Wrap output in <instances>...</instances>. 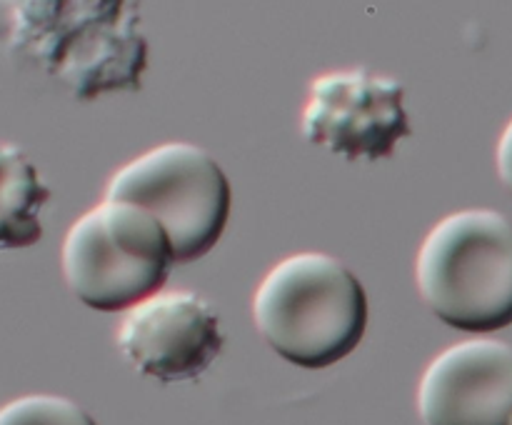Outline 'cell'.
Returning <instances> with one entry per match:
<instances>
[{"label": "cell", "mask_w": 512, "mask_h": 425, "mask_svg": "<svg viewBox=\"0 0 512 425\" xmlns=\"http://www.w3.org/2000/svg\"><path fill=\"white\" fill-rule=\"evenodd\" d=\"M105 198L148 210L163 225L175 263L208 255L233 208L228 175L195 143H163L138 155L108 180Z\"/></svg>", "instance_id": "obj_5"}, {"label": "cell", "mask_w": 512, "mask_h": 425, "mask_svg": "<svg viewBox=\"0 0 512 425\" xmlns=\"http://www.w3.org/2000/svg\"><path fill=\"white\" fill-rule=\"evenodd\" d=\"M495 165H498L500 183L512 195V120L503 128L498 140V150H495Z\"/></svg>", "instance_id": "obj_11"}, {"label": "cell", "mask_w": 512, "mask_h": 425, "mask_svg": "<svg viewBox=\"0 0 512 425\" xmlns=\"http://www.w3.org/2000/svg\"><path fill=\"white\" fill-rule=\"evenodd\" d=\"M70 293L100 313H120L163 290L175 265L163 225L145 208L105 198L63 240Z\"/></svg>", "instance_id": "obj_4"}, {"label": "cell", "mask_w": 512, "mask_h": 425, "mask_svg": "<svg viewBox=\"0 0 512 425\" xmlns=\"http://www.w3.org/2000/svg\"><path fill=\"white\" fill-rule=\"evenodd\" d=\"M425 425H512V345L455 343L435 355L418 385Z\"/></svg>", "instance_id": "obj_8"}, {"label": "cell", "mask_w": 512, "mask_h": 425, "mask_svg": "<svg viewBox=\"0 0 512 425\" xmlns=\"http://www.w3.org/2000/svg\"><path fill=\"white\" fill-rule=\"evenodd\" d=\"M225 338L220 320L193 290H158L125 310L118 328L123 358L158 383L195 380L215 363Z\"/></svg>", "instance_id": "obj_7"}, {"label": "cell", "mask_w": 512, "mask_h": 425, "mask_svg": "<svg viewBox=\"0 0 512 425\" xmlns=\"http://www.w3.org/2000/svg\"><path fill=\"white\" fill-rule=\"evenodd\" d=\"M10 43L78 98L138 90L145 38L130 0H3Z\"/></svg>", "instance_id": "obj_1"}, {"label": "cell", "mask_w": 512, "mask_h": 425, "mask_svg": "<svg viewBox=\"0 0 512 425\" xmlns=\"http://www.w3.org/2000/svg\"><path fill=\"white\" fill-rule=\"evenodd\" d=\"M253 320L280 358L323 370L360 345L368 328V295L343 260L308 250L283 258L260 280Z\"/></svg>", "instance_id": "obj_2"}, {"label": "cell", "mask_w": 512, "mask_h": 425, "mask_svg": "<svg viewBox=\"0 0 512 425\" xmlns=\"http://www.w3.org/2000/svg\"><path fill=\"white\" fill-rule=\"evenodd\" d=\"M400 80L365 68L333 70L310 83L300 130L310 145L350 160L390 158L413 133Z\"/></svg>", "instance_id": "obj_6"}, {"label": "cell", "mask_w": 512, "mask_h": 425, "mask_svg": "<svg viewBox=\"0 0 512 425\" xmlns=\"http://www.w3.org/2000/svg\"><path fill=\"white\" fill-rule=\"evenodd\" d=\"M415 283L430 313L463 333L512 325V218L468 208L430 228L415 258Z\"/></svg>", "instance_id": "obj_3"}, {"label": "cell", "mask_w": 512, "mask_h": 425, "mask_svg": "<svg viewBox=\"0 0 512 425\" xmlns=\"http://www.w3.org/2000/svg\"><path fill=\"white\" fill-rule=\"evenodd\" d=\"M0 425H98L93 415L65 395H20L0 408Z\"/></svg>", "instance_id": "obj_10"}, {"label": "cell", "mask_w": 512, "mask_h": 425, "mask_svg": "<svg viewBox=\"0 0 512 425\" xmlns=\"http://www.w3.org/2000/svg\"><path fill=\"white\" fill-rule=\"evenodd\" d=\"M50 188L20 145L0 140V250H23L43 238Z\"/></svg>", "instance_id": "obj_9"}]
</instances>
